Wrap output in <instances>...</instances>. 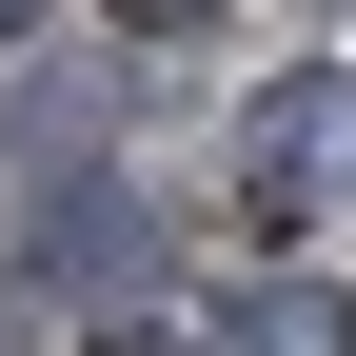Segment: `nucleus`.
Segmentation results:
<instances>
[{"label":"nucleus","instance_id":"nucleus-1","mask_svg":"<svg viewBox=\"0 0 356 356\" xmlns=\"http://www.w3.org/2000/svg\"><path fill=\"white\" fill-rule=\"evenodd\" d=\"M317 198H356V79L297 60V79H257V99H238V218H257V238H297Z\"/></svg>","mask_w":356,"mask_h":356},{"label":"nucleus","instance_id":"nucleus-2","mask_svg":"<svg viewBox=\"0 0 356 356\" xmlns=\"http://www.w3.org/2000/svg\"><path fill=\"white\" fill-rule=\"evenodd\" d=\"M218 356H356V297L277 277V297H238V317H218Z\"/></svg>","mask_w":356,"mask_h":356},{"label":"nucleus","instance_id":"nucleus-3","mask_svg":"<svg viewBox=\"0 0 356 356\" xmlns=\"http://www.w3.org/2000/svg\"><path fill=\"white\" fill-rule=\"evenodd\" d=\"M139 20H198V0H139Z\"/></svg>","mask_w":356,"mask_h":356},{"label":"nucleus","instance_id":"nucleus-4","mask_svg":"<svg viewBox=\"0 0 356 356\" xmlns=\"http://www.w3.org/2000/svg\"><path fill=\"white\" fill-rule=\"evenodd\" d=\"M20 20H40V0H0V40H20Z\"/></svg>","mask_w":356,"mask_h":356}]
</instances>
